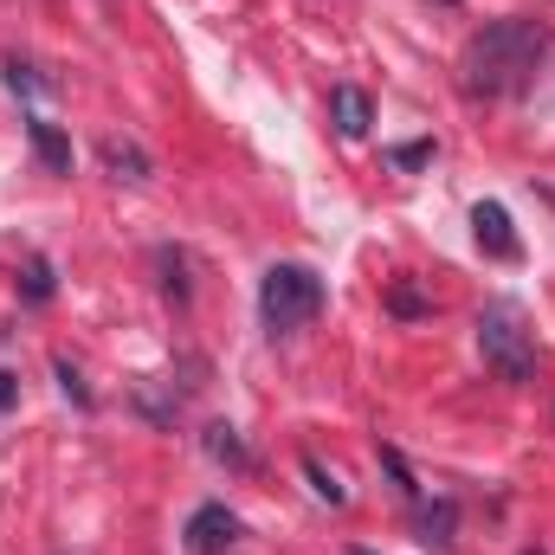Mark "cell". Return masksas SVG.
<instances>
[{"mask_svg": "<svg viewBox=\"0 0 555 555\" xmlns=\"http://www.w3.org/2000/svg\"><path fill=\"white\" fill-rule=\"evenodd\" d=\"M220 465H233V472H253V452H246V439H240V426H227V420H214L207 426V439H201Z\"/></svg>", "mask_w": 555, "mask_h": 555, "instance_id": "cell-9", "label": "cell"}, {"mask_svg": "<svg viewBox=\"0 0 555 555\" xmlns=\"http://www.w3.org/2000/svg\"><path fill=\"white\" fill-rule=\"evenodd\" d=\"M330 117H336V130H343L349 142H362L369 124H375V104H369L362 85H336V91H330Z\"/></svg>", "mask_w": 555, "mask_h": 555, "instance_id": "cell-7", "label": "cell"}, {"mask_svg": "<svg viewBox=\"0 0 555 555\" xmlns=\"http://www.w3.org/2000/svg\"><path fill=\"white\" fill-rule=\"evenodd\" d=\"M98 162H104V175H117V181H130V188H142V181L155 175L149 149L130 142V137H104V142H98Z\"/></svg>", "mask_w": 555, "mask_h": 555, "instance_id": "cell-6", "label": "cell"}, {"mask_svg": "<svg viewBox=\"0 0 555 555\" xmlns=\"http://www.w3.org/2000/svg\"><path fill=\"white\" fill-rule=\"evenodd\" d=\"M530 555H543V550H530Z\"/></svg>", "mask_w": 555, "mask_h": 555, "instance_id": "cell-21", "label": "cell"}, {"mask_svg": "<svg viewBox=\"0 0 555 555\" xmlns=\"http://www.w3.org/2000/svg\"><path fill=\"white\" fill-rule=\"evenodd\" d=\"M349 555H375V550H349Z\"/></svg>", "mask_w": 555, "mask_h": 555, "instance_id": "cell-20", "label": "cell"}, {"mask_svg": "<svg viewBox=\"0 0 555 555\" xmlns=\"http://www.w3.org/2000/svg\"><path fill=\"white\" fill-rule=\"evenodd\" d=\"M543 52H550V33L537 20H491V26L472 33V46L459 59L465 91H478V98H517L537 78Z\"/></svg>", "mask_w": 555, "mask_h": 555, "instance_id": "cell-1", "label": "cell"}, {"mask_svg": "<svg viewBox=\"0 0 555 555\" xmlns=\"http://www.w3.org/2000/svg\"><path fill=\"white\" fill-rule=\"evenodd\" d=\"M317 310H323V278L310 272V266H272V272L259 278V317H266L272 336L304 330Z\"/></svg>", "mask_w": 555, "mask_h": 555, "instance_id": "cell-3", "label": "cell"}, {"mask_svg": "<svg viewBox=\"0 0 555 555\" xmlns=\"http://www.w3.org/2000/svg\"><path fill=\"white\" fill-rule=\"evenodd\" d=\"M13 401H20V388H13V375H7V369H0V414H7V408H13Z\"/></svg>", "mask_w": 555, "mask_h": 555, "instance_id": "cell-19", "label": "cell"}, {"mask_svg": "<svg viewBox=\"0 0 555 555\" xmlns=\"http://www.w3.org/2000/svg\"><path fill=\"white\" fill-rule=\"evenodd\" d=\"M52 375H59V388H65V395H72V401H78V408H91V388H85V382H78V369H72V362H65V356H59V362H52Z\"/></svg>", "mask_w": 555, "mask_h": 555, "instance_id": "cell-17", "label": "cell"}, {"mask_svg": "<svg viewBox=\"0 0 555 555\" xmlns=\"http://www.w3.org/2000/svg\"><path fill=\"white\" fill-rule=\"evenodd\" d=\"M162 291H168V297H175V304H188V278H181V253H162Z\"/></svg>", "mask_w": 555, "mask_h": 555, "instance_id": "cell-18", "label": "cell"}, {"mask_svg": "<svg viewBox=\"0 0 555 555\" xmlns=\"http://www.w3.org/2000/svg\"><path fill=\"white\" fill-rule=\"evenodd\" d=\"M304 478H310V491H317L323 504H349L343 478H336V472H323V459H304Z\"/></svg>", "mask_w": 555, "mask_h": 555, "instance_id": "cell-12", "label": "cell"}, {"mask_svg": "<svg viewBox=\"0 0 555 555\" xmlns=\"http://www.w3.org/2000/svg\"><path fill=\"white\" fill-rule=\"evenodd\" d=\"M452 530H459V504L439 498L433 511H420V543L426 550H452Z\"/></svg>", "mask_w": 555, "mask_h": 555, "instance_id": "cell-10", "label": "cell"}, {"mask_svg": "<svg viewBox=\"0 0 555 555\" xmlns=\"http://www.w3.org/2000/svg\"><path fill=\"white\" fill-rule=\"evenodd\" d=\"M433 155H439V149H433V137H420V142H395V149H388V162H395V168H426Z\"/></svg>", "mask_w": 555, "mask_h": 555, "instance_id": "cell-15", "label": "cell"}, {"mask_svg": "<svg viewBox=\"0 0 555 555\" xmlns=\"http://www.w3.org/2000/svg\"><path fill=\"white\" fill-rule=\"evenodd\" d=\"M472 233H478V246L491 259H524V240H517V227H511V214L498 201H478L472 207Z\"/></svg>", "mask_w": 555, "mask_h": 555, "instance_id": "cell-5", "label": "cell"}, {"mask_svg": "<svg viewBox=\"0 0 555 555\" xmlns=\"http://www.w3.org/2000/svg\"><path fill=\"white\" fill-rule=\"evenodd\" d=\"M181 543H188V555H227L240 543V517H233L227 504H201V511L188 517Z\"/></svg>", "mask_w": 555, "mask_h": 555, "instance_id": "cell-4", "label": "cell"}, {"mask_svg": "<svg viewBox=\"0 0 555 555\" xmlns=\"http://www.w3.org/2000/svg\"><path fill=\"white\" fill-rule=\"evenodd\" d=\"M26 142H33V155H39L52 175H72V142L59 137V124H46V117H26Z\"/></svg>", "mask_w": 555, "mask_h": 555, "instance_id": "cell-8", "label": "cell"}, {"mask_svg": "<svg viewBox=\"0 0 555 555\" xmlns=\"http://www.w3.org/2000/svg\"><path fill=\"white\" fill-rule=\"evenodd\" d=\"M478 356H485V369H491L498 382H511V388L537 382V330L524 323V310H517L511 297H498V304L478 310Z\"/></svg>", "mask_w": 555, "mask_h": 555, "instance_id": "cell-2", "label": "cell"}, {"mask_svg": "<svg viewBox=\"0 0 555 555\" xmlns=\"http://www.w3.org/2000/svg\"><path fill=\"white\" fill-rule=\"evenodd\" d=\"M0 72H7V85H13L20 98H52V91H59V85H52V78H39V65H26V59H7Z\"/></svg>", "mask_w": 555, "mask_h": 555, "instance_id": "cell-11", "label": "cell"}, {"mask_svg": "<svg viewBox=\"0 0 555 555\" xmlns=\"http://www.w3.org/2000/svg\"><path fill=\"white\" fill-rule=\"evenodd\" d=\"M388 310H395V317H408V323H414V317H426V310H433V297H426V291H420V284H395V291H388Z\"/></svg>", "mask_w": 555, "mask_h": 555, "instance_id": "cell-14", "label": "cell"}, {"mask_svg": "<svg viewBox=\"0 0 555 555\" xmlns=\"http://www.w3.org/2000/svg\"><path fill=\"white\" fill-rule=\"evenodd\" d=\"M382 465H388V478L401 485V498H420V478H414V465L395 452V446H382Z\"/></svg>", "mask_w": 555, "mask_h": 555, "instance_id": "cell-16", "label": "cell"}, {"mask_svg": "<svg viewBox=\"0 0 555 555\" xmlns=\"http://www.w3.org/2000/svg\"><path fill=\"white\" fill-rule=\"evenodd\" d=\"M20 297H26V304H46V297H52V259H33V266L20 272Z\"/></svg>", "mask_w": 555, "mask_h": 555, "instance_id": "cell-13", "label": "cell"}]
</instances>
